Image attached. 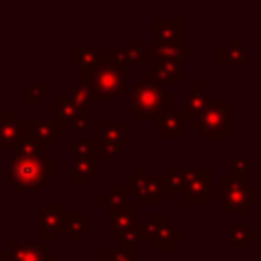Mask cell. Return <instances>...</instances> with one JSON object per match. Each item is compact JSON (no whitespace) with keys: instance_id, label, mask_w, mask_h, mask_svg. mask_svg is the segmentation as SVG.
Here are the masks:
<instances>
[{"instance_id":"7","label":"cell","mask_w":261,"mask_h":261,"mask_svg":"<svg viewBox=\"0 0 261 261\" xmlns=\"http://www.w3.org/2000/svg\"><path fill=\"white\" fill-rule=\"evenodd\" d=\"M53 122H57L63 130H88L92 126V112L82 110L71 102L55 100L53 102Z\"/></svg>"},{"instance_id":"38","label":"cell","mask_w":261,"mask_h":261,"mask_svg":"<svg viewBox=\"0 0 261 261\" xmlns=\"http://www.w3.org/2000/svg\"><path fill=\"white\" fill-rule=\"evenodd\" d=\"M143 222H147L149 226H155V228H159L161 224H165L167 220H165V216L161 214V212H149L147 216H145V220Z\"/></svg>"},{"instance_id":"27","label":"cell","mask_w":261,"mask_h":261,"mask_svg":"<svg viewBox=\"0 0 261 261\" xmlns=\"http://www.w3.org/2000/svg\"><path fill=\"white\" fill-rule=\"evenodd\" d=\"M102 59V51L98 45H75L71 47V63L82 67H90L96 65Z\"/></svg>"},{"instance_id":"6","label":"cell","mask_w":261,"mask_h":261,"mask_svg":"<svg viewBox=\"0 0 261 261\" xmlns=\"http://www.w3.org/2000/svg\"><path fill=\"white\" fill-rule=\"evenodd\" d=\"M124 186H126L128 194L135 196L137 206L139 204H147V206L163 204L165 196H167L163 175H147V167L145 165H139L137 171L126 177Z\"/></svg>"},{"instance_id":"28","label":"cell","mask_w":261,"mask_h":261,"mask_svg":"<svg viewBox=\"0 0 261 261\" xmlns=\"http://www.w3.org/2000/svg\"><path fill=\"white\" fill-rule=\"evenodd\" d=\"M184 241V232L177 230L171 222H165L159 226V232H157V241H155V249L157 251H171L177 243Z\"/></svg>"},{"instance_id":"34","label":"cell","mask_w":261,"mask_h":261,"mask_svg":"<svg viewBox=\"0 0 261 261\" xmlns=\"http://www.w3.org/2000/svg\"><path fill=\"white\" fill-rule=\"evenodd\" d=\"M43 94H45V84H43V82H33V84H29L27 90H24V100H27L29 104H33V102L43 100Z\"/></svg>"},{"instance_id":"9","label":"cell","mask_w":261,"mask_h":261,"mask_svg":"<svg viewBox=\"0 0 261 261\" xmlns=\"http://www.w3.org/2000/svg\"><path fill=\"white\" fill-rule=\"evenodd\" d=\"M24 139L37 143L41 149L53 147L59 139H63V128L53 120H22Z\"/></svg>"},{"instance_id":"14","label":"cell","mask_w":261,"mask_h":261,"mask_svg":"<svg viewBox=\"0 0 261 261\" xmlns=\"http://www.w3.org/2000/svg\"><path fill=\"white\" fill-rule=\"evenodd\" d=\"M155 124L157 128L163 133L165 139H173L179 141L184 139V124H186V116L181 110H163L155 116Z\"/></svg>"},{"instance_id":"13","label":"cell","mask_w":261,"mask_h":261,"mask_svg":"<svg viewBox=\"0 0 261 261\" xmlns=\"http://www.w3.org/2000/svg\"><path fill=\"white\" fill-rule=\"evenodd\" d=\"M196 167H188V165H167L163 169V181H165V192L173 194V196H184L192 175H194Z\"/></svg>"},{"instance_id":"26","label":"cell","mask_w":261,"mask_h":261,"mask_svg":"<svg viewBox=\"0 0 261 261\" xmlns=\"http://www.w3.org/2000/svg\"><path fill=\"white\" fill-rule=\"evenodd\" d=\"M137 210H139V206H137V202H135V204H126L122 210L110 214L108 230H110V232H120V230L133 226L135 222H139V220H137Z\"/></svg>"},{"instance_id":"25","label":"cell","mask_w":261,"mask_h":261,"mask_svg":"<svg viewBox=\"0 0 261 261\" xmlns=\"http://www.w3.org/2000/svg\"><path fill=\"white\" fill-rule=\"evenodd\" d=\"M220 61L226 63V65H247L249 63V55H247V49L243 47L241 39L239 37H230L226 45L220 47Z\"/></svg>"},{"instance_id":"29","label":"cell","mask_w":261,"mask_h":261,"mask_svg":"<svg viewBox=\"0 0 261 261\" xmlns=\"http://www.w3.org/2000/svg\"><path fill=\"white\" fill-rule=\"evenodd\" d=\"M139 243H145V224L143 222H135L133 226L118 232V245L120 247L137 249Z\"/></svg>"},{"instance_id":"40","label":"cell","mask_w":261,"mask_h":261,"mask_svg":"<svg viewBox=\"0 0 261 261\" xmlns=\"http://www.w3.org/2000/svg\"><path fill=\"white\" fill-rule=\"evenodd\" d=\"M0 261H12V259H10V255H8V251H6V249H0Z\"/></svg>"},{"instance_id":"10","label":"cell","mask_w":261,"mask_h":261,"mask_svg":"<svg viewBox=\"0 0 261 261\" xmlns=\"http://www.w3.org/2000/svg\"><path fill=\"white\" fill-rule=\"evenodd\" d=\"M210 184H212V167L210 165L196 167L192 181H190L186 194L181 196V202L184 204H210L212 202Z\"/></svg>"},{"instance_id":"2","label":"cell","mask_w":261,"mask_h":261,"mask_svg":"<svg viewBox=\"0 0 261 261\" xmlns=\"http://www.w3.org/2000/svg\"><path fill=\"white\" fill-rule=\"evenodd\" d=\"M55 173V159L49 155H39V157H24L14 153L8 159L6 167V181L14 184L16 194H29L37 190L39 186L45 184Z\"/></svg>"},{"instance_id":"41","label":"cell","mask_w":261,"mask_h":261,"mask_svg":"<svg viewBox=\"0 0 261 261\" xmlns=\"http://www.w3.org/2000/svg\"><path fill=\"white\" fill-rule=\"evenodd\" d=\"M257 175H259V177H261V157H259V159H257Z\"/></svg>"},{"instance_id":"22","label":"cell","mask_w":261,"mask_h":261,"mask_svg":"<svg viewBox=\"0 0 261 261\" xmlns=\"http://www.w3.org/2000/svg\"><path fill=\"white\" fill-rule=\"evenodd\" d=\"M128 196H130V194H128L126 186L110 184V186H108V190L98 198V202H100L102 206H106L110 214H114V212L122 210V208L128 204Z\"/></svg>"},{"instance_id":"20","label":"cell","mask_w":261,"mask_h":261,"mask_svg":"<svg viewBox=\"0 0 261 261\" xmlns=\"http://www.w3.org/2000/svg\"><path fill=\"white\" fill-rule=\"evenodd\" d=\"M126 128H128V122L126 120H116V122H110V120H100L98 122V133L102 141H110L114 145H118L120 149H126L128 147V139H126Z\"/></svg>"},{"instance_id":"11","label":"cell","mask_w":261,"mask_h":261,"mask_svg":"<svg viewBox=\"0 0 261 261\" xmlns=\"http://www.w3.org/2000/svg\"><path fill=\"white\" fill-rule=\"evenodd\" d=\"M4 249L12 261H55V253L37 241H8Z\"/></svg>"},{"instance_id":"21","label":"cell","mask_w":261,"mask_h":261,"mask_svg":"<svg viewBox=\"0 0 261 261\" xmlns=\"http://www.w3.org/2000/svg\"><path fill=\"white\" fill-rule=\"evenodd\" d=\"M155 77L165 84H184L179 59H155Z\"/></svg>"},{"instance_id":"35","label":"cell","mask_w":261,"mask_h":261,"mask_svg":"<svg viewBox=\"0 0 261 261\" xmlns=\"http://www.w3.org/2000/svg\"><path fill=\"white\" fill-rule=\"evenodd\" d=\"M106 57H108L110 61H114L116 65H122V67H128V59H126V53H124V47H116V45H112V47H108V53H106Z\"/></svg>"},{"instance_id":"12","label":"cell","mask_w":261,"mask_h":261,"mask_svg":"<svg viewBox=\"0 0 261 261\" xmlns=\"http://www.w3.org/2000/svg\"><path fill=\"white\" fill-rule=\"evenodd\" d=\"M100 155L102 153H92V155H71V184L73 186H90L94 177L100 175Z\"/></svg>"},{"instance_id":"36","label":"cell","mask_w":261,"mask_h":261,"mask_svg":"<svg viewBox=\"0 0 261 261\" xmlns=\"http://www.w3.org/2000/svg\"><path fill=\"white\" fill-rule=\"evenodd\" d=\"M41 151H43V149H41L37 143L29 141V139H24L22 145L16 149V153H18V155H24V157H39V155H43Z\"/></svg>"},{"instance_id":"39","label":"cell","mask_w":261,"mask_h":261,"mask_svg":"<svg viewBox=\"0 0 261 261\" xmlns=\"http://www.w3.org/2000/svg\"><path fill=\"white\" fill-rule=\"evenodd\" d=\"M0 120H2V122L18 120V116H16V112H14V110H0Z\"/></svg>"},{"instance_id":"23","label":"cell","mask_w":261,"mask_h":261,"mask_svg":"<svg viewBox=\"0 0 261 261\" xmlns=\"http://www.w3.org/2000/svg\"><path fill=\"white\" fill-rule=\"evenodd\" d=\"M92 230V216L90 214H65L63 218V232H69L73 243H80L86 232Z\"/></svg>"},{"instance_id":"8","label":"cell","mask_w":261,"mask_h":261,"mask_svg":"<svg viewBox=\"0 0 261 261\" xmlns=\"http://www.w3.org/2000/svg\"><path fill=\"white\" fill-rule=\"evenodd\" d=\"M63 218H65L63 204H59V202H49V204L43 206L41 212L35 214V218H33V228H35L47 243H51L57 232H63Z\"/></svg>"},{"instance_id":"19","label":"cell","mask_w":261,"mask_h":261,"mask_svg":"<svg viewBox=\"0 0 261 261\" xmlns=\"http://www.w3.org/2000/svg\"><path fill=\"white\" fill-rule=\"evenodd\" d=\"M145 53L147 57H155V59H184V57H190L194 53V47L192 45H173V43H157L155 45H147L145 47Z\"/></svg>"},{"instance_id":"15","label":"cell","mask_w":261,"mask_h":261,"mask_svg":"<svg viewBox=\"0 0 261 261\" xmlns=\"http://www.w3.org/2000/svg\"><path fill=\"white\" fill-rule=\"evenodd\" d=\"M259 241V232L251 228L249 222H230L228 224V249L247 251L253 243Z\"/></svg>"},{"instance_id":"42","label":"cell","mask_w":261,"mask_h":261,"mask_svg":"<svg viewBox=\"0 0 261 261\" xmlns=\"http://www.w3.org/2000/svg\"><path fill=\"white\" fill-rule=\"evenodd\" d=\"M259 261H261V259H259Z\"/></svg>"},{"instance_id":"17","label":"cell","mask_w":261,"mask_h":261,"mask_svg":"<svg viewBox=\"0 0 261 261\" xmlns=\"http://www.w3.org/2000/svg\"><path fill=\"white\" fill-rule=\"evenodd\" d=\"M210 104V96H208V92L202 88V84L200 82H194L192 84V88H190V92L186 94V98H184V116H186V120H194L206 106Z\"/></svg>"},{"instance_id":"24","label":"cell","mask_w":261,"mask_h":261,"mask_svg":"<svg viewBox=\"0 0 261 261\" xmlns=\"http://www.w3.org/2000/svg\"><path fill=\"white\" fill-rule=\"evenodd\" d=\"M24 141V130H22V120H0V149H18Z\"/></svg>"},{"instance_id":"1","label":"cell","mask_w":261,"mask_h":261,"mask_svg":"<svg viewBox=\"0 0 261 261\" xmlns=\"http://www.w3.org/2000/svg\"><path fill=\"white\" fill-rule=\"evenodd\" d=\"M128 108L137 120L155 118L159 112L173 104L175 94L165 90V86L155 77V73H139L135 82L126 86Z\"/></svg>"},{"instance_id":"18","label":"cell","mask_w":261,"mask_h":261,"mask_svg":"<svg viewBox=\"0 0 261 261\" xmlns=\"http://www.w3.org/2000/svg\"><path fill=\"white\" fill-rule=\"evenodd\" d=\"M61 100L71 102V104H75V106L82 108V110H90L92 104L100 102V96L96 94V90H94L90 84H86V82H77L71 90H67V92L61 94Z\"/></svg>"},{"instance_id":"3","label":"cell","mask_w":261,"mask_h":261,"mask_svg":"<svg viewBox=\"0 0 261 261\" xmlns=\"http://www.w3.org/2000/svg\"><path fill=\"white\" fill-rule=\"evenodd\" d=\"M126 75H128V67L116 65L106 55H102V59L96 65L80 69L82 82L90 84L96 90V94L100 96V100H116V98H120L122 92L128 86L126 84Z\"/></svg>"},{"instance_id":"32","label":"cell","mask_w":261,"mask_h":261,"mask_svg":"<svg viewBox=\"0 0 261 261\" xmlns=\"http://www.w3.org/2000/svg\"><path fill=\"white\" fill-rule=\"evenodd\" d=\"M71 155H92L100 153V141L98 139H75L71 143Z\"/></svg>"},{"instance_id":"33","label":"cell","mask_w":261,"mask_h":261,"mask_svg":"<svg viewBox=\"0 0 261 261\" xmlns=\"http://www.w3.org/2000/svg\"><path fill=\"white\" fill-rule=\"evenodd\" d=\"M251 167L249 157H230L228 159V175L232 177H247V171Z\"/></svg>"},{"instance_id":"30","label":"cell","mask_w":261,"mask_h":261,"mask_svg":"<svg viewBox=\"0 0 261 261\" xmlns=\"http://www.w3.org/2000/svg\"><path fill=\"white\" fill-rule=\"evenodd\" d=\"M100 261H137V249H126V247H116L112 251L100 249L98 251Z\"/></svg>"},{"instance_id":"16","label":"cell","mask_w":261,"mask_h":261,"mask_svg":"<svg viewBox=\"0 0 261 261\" xmlns=\"http://www.w3.org/2000/svg\"><path fill=\"white\" fill-rule=\"evenodd\" d=\"M155 41L184 45V20L181 18H157L155 20Z\"/></svg>"},{"instance_id":"31","label":"cell","mask_w":261,"mask_h":261,"mask_svg":"<svg viewBox=\"0 0 261 261\" xmlns=\"http://www.w3.org/2000/svg\"><path fill=\"white\" fill-rule=\"evenodd\" d=\"M124 53H126L128 63H137V65H145V63H147L145 47L139 43V39H137V37H128V39H126Z\"/></svg>"},{"instance_id":"4","label":"cell","mask_w":261,"mask_h":261,"mask_svg":"<svg viewBox=\"0 0 261 261\" xmlns=\"http://www.w3.org/2000/svg\"><path fill=\"white\" fill-rule=\"evenodd\" d=\"M220 194V212L222 214H245L251 206L259 202V188L249 181V177H232V175H220L218 184Z\"/></svg>"},{"instance_id":"5","label":"cell","mask_w":261,"mask_h":261,"mask_svg":"<svg viewBox=\"0 0 261 261\" xmlns=\"http://www.w3.org/2000/svg\"><path fill=\"white\" fill-rule=\"evenodd\" d=\"M192 126L202 139H228L230 137V104L210 102L194 120Z\"/></svg>"},{"instance_id":"37","label":"cell","mask_w":261,"mask_h":261,"mask_svg":"<svg viewBox=\"0 0 261 261\" xmlns=\"http://www.w3.org/2000/svg\"><path fill=\"white\" fill-rule=\"evenodd\" d=\"M100 141V153L102 155H106V157H116L118 155V151H120V147L118 145H114V143H110V141H102V139H98Z\"/></svg>"}]
</instances>
